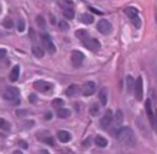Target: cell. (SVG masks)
Segmentation results:
<instances>
[{"label":"cell","instance_id":"cell-1","mask_svg":"<svg viewBox=\"0 0 157 154\" xmlns=\"http://www.w3.org/2000/svg\"><path fill=\"white\" fill-rule=\"evenodd\" d=\"M115 136H116L117 141H119L121 144L126 145V147H134L135 143H136L134 132H132V130L130 127H121V128H119L115 132Z\"/></svg>","mask_w":157,"mask_h":154},{"label":"cell","instance_id":"cell-2","mask_svg":"<svg viewBox=\"0 0 157 154\" xmlns=\"http://www.w3.org/2000/svg\"><path fill=\"white\" fill-rule=\"evenodd\" d=\"M40 38H41L42 46L45 47V50H46L47 52H50L51 54L56 53V46H55V43L52 42V38L50 37L48 33H46V32L40 33Z\"/></svg>","mask_w":157,"mask_h":154},{"label":"cell","instance_id":"cell-3","mask_svg":"<svg viewBox=\"0 0 157 154\" xmlns=\"http://www.w3.org/2000/svg\"><path fill=\"white\" fill-rule=\"evenodd\" d=\"M33 88L40 91V93H44V94H48V93H52L53 90V84L50 83V82H46V80H36L33 83Z\"/></svg>","mask_w":157,"mask_h":154},{"label":"cell","instance_id":"cell-4","mask_svg":"<svg viewBox=\"0 0 157 154\" xmlns=\"http://www.w3.org/2000/svg\"><path fill=\"white\" fill-rule=\"evenodd\" d=\"M19 96H20V90L15 86H9L4 91V99L8 101H15V105L19 102Z\"/></svg>","mask_w":157,"mask_h":154},{"label":"cell","instance_id":"cell-5","mask_svg":"<svg viewBox=\"0 0 157 154\" xmlns=\"http://www.w3.org/2000/svg\"><path fill=\"white\" fill-rule=\"evenodd\" d=\"M84 58H86V57H84V54H83L81 51H78V50L72 51V54H71V62H72L73 67L79 68V67L83 64Z\"/></svg>","mask_w":157,"mask_h":154},{"label":"cell","instance_id":"cell-6","mask_svg":"<svg viewBox=\"0 0 157 154\" xmlns=\"http://www.w3.org/2000/svg\"><path fill=\"white\" fill-rule=\"evenodd\" d=\"M134 93H135V97L137 101H141L144 97V82H142V76H139L135 82V86H134Z\"/></svg>","mask_w":157,"mask_h":154},{"label":"cell","instance_id":"cell-7","mask_svg":"<svg viewBox=\"0 0 157 154\" xmlns=\"http://www.w3.org/2000/svg\"><path fill=\"white\" fill-rule=\"evenodd\" d=\"M113 120H114V113L111 110H106V112L104 113V116L101 117V121H100V127L106 130L109 128V126L113 123Z\"/></svg>","mask_w":157,"mask_h":154},{"label":"cell","instance_id":"cell-8","mask_svg":"<svg viewBox=\"0 0 157 154\" xmlns=\"http://www.w3.org/2000/svg\"><path fill=\"white\" fill-rule=\"evenodd\" d=\"M83 45H84V47L87 50H89L92 52H97V51L100 50V43H99V41L97 40V38H90L89 37L87 41L83 42Z\"/></svg>","mask_w":157,"mask_h":154},{"label":"cell","instance_id":"cell-9","mask_svg":"<svg viewBox=\"0 0 157 154\" xmlns=\"http://www.w3.org/2000/svg\"><path fill=\"white\" fill-rule=\"evenodd\" d=\"M97 90V84L94 82H87L82 86V94L84 96H92Z\"/></svg>","mask_w":157,"mask_h":154},{"label":"cell","instance_id":"cell-10","mask_svg":"<svg viewBox=\"0 0 157 154\" xmlns=\"http://www.w3.org/2000/svg\"><path fill=\"white\" fill-rule=\"evenodd\" d=\"M97 28H98V31L101 33V35H108V33H110V31H111V24L108 21V20H100L99 22H98V25H97Z\"/></svg>","mask_w":157,"mask_h":154},{"label":"cell","instance_id":"cell-11","mask_svg":"<svg viewBox=\"0 0 157 154\" xmlns=\"http://www.w3.org/2000/svg\"><path fill=\"white\" fill-rule=\"evenodd\" d=\"M36 137H37V139H40L41 142H44V143H46V144H48V145H55V141H53V138H52V136L48 133V132H38L37 134H36Z\"/></svg>","mask_w":157,"mask_h":154},{"label":"cell","instance_id":"cell-12","mask_svg":"<svg viewBox=\"0 0 157 154\" xmlns=\"http://www.w3.org/2000/svg\"><path fill=\"white\" fill-rule=\"evenodd\" d=\"M114 125H115V128H116V131L119 130V128H121L120 126H121V123L124 122V113H123V111L121 110H117L116 112H115V115H114Z\"/></svg>","mask_w":157,"mask_h":154},{"label":"cell","instance_id":"cell-13","mask_svg":"<svg viewBox=\"0 0 157 154\" xmlns=\"http://www.w3.org/2000/svg\"><path fill=\"white\" fill-rule=\"evenodd\" d=\"M145 108H146V113H147V117L150 120L151 126H155V115H153V110H152V105H151V101L150 100H146Z\"/></svg>","mask_w":157,"mask_h":154},{"label":"cell","instance_id":"cell-14","mask_svg":"<svg viewBox=\"0 0 157 154\" xmlns=\"http://www.w3.org/2000/svg\"><path fill=\"white\" fill-rule=\"evenodd\" d=\"M78 93H79V86H78L77 84L69 85V86L67 88V90H66V95H67L68 97H73V96H75Z\"/></svg>","mask_w":157,"mask_h":154},{"label":"cell","instance_id":"cell-15","mask_svg":"<svg viewBox=\"0 0 157 154\" xmlns=\"http://www.w3.org/2000/svg\"><path fill=\"white\" fill-rule=\"evenodd\" d=\"M57 137H58L59 142H62V143H67V142H69L71 138H72V136H71V133H69L68 131H58Z\"/></svg>","mask_w":157,"mask_h":154},{"label":"cell","instance_id":"cell-16","mask_svg":"<svg viewBox=\"0 0 157 154\" xmlns=\"http://www.w3.org/2000/svg\"><path fill=\"white\" fill-rule=\"evenodd\" d=\"M75 37L78 38V40H81V41H87L88 38H89V33L87 30H83V28H79V30H77L75 31Z\"/></svg>","mask_w":157,"mask_h":154},{"label":"cell","instance_id":"cell-17","mask_svg":"<svg viewBox=\"0 0 157 154\" xmlns=\"http://www.w3.org/2000/svg\"><path fill=\"white\" fill-rule=\"evenodd\" d=\"M19 75H20V65H14L9 75L10 82H16L19 79Z\"/></svg>","mask_w":157,"mask_h":154},{"label":"cell","instance_id":"cell-18","mask_svg":"<svg viewBox=\"0 0 157 154\" xmlns=\"http://www.w3.org/2000/svg\"><path fill=\"white\" fill-rule=\"evenodd\" d=\"M79 20H81V22H83L86 25H90V24L94 22V16L90 15V14H88V13H86V14H82L79 16Z\"/></svg>","mask_w":157,"mask_h":154},{"label":"cell","instance_id":"cell-19","mask_svg":"<svg viewBox=\"0 0 157 154\" xmlns=\"http://www.w3.org/2000/svg\"><path fill=\"white\" fill-rule=\"evenodd\" d=\"M99 101L103 106H105L108 104V89L106 88H103L100 89L99 91Z\"/></svg>","mask_w":157,"mask_h":154},{"label":"cell","instance_id":"cell-20","mask_svg":"<svg viewBox=\"0 0 157 154\" xmlns=\"http://www.w3.org/2000/svg\"><path fill=\"white\" fill-rule=\"evenodd\" d=\"M32 54H33L36 58H38V59L44 58V56H45L44 48H41L40 46H33V47H32Z\"/></svg>","mask_w":157,"mask_h":154},{"label":"cell","instance_id":"cell-21","mask_svg":"<svg viewBox=\"0 0 157 154\" xmlns=\"http://www.w3.org/2000/svg\"><path fill=\"white\" fill-rule=\"evenodd\" d=\"M99 112H100V105L98 102H93L90 105V107H89V113L92 115L93 117H95V116L99 115Z\"/></svg>","mask_w":157,"mask_h":154},{"label":"cell","instance_id":"cell-22","mask_svg":"<svg viewBox=\"0 0 157 154\" xmlns=\"http://www.w3.org/2000/svg\"><path fill=\"white\" fill-rule=\"evenodd\" d=\"M124 13H125V15H126L128 17H130L131 20L139 16V11H137V9H135V8H126Z\"/></svg>","mask_w":157,"mask_h":154},{"label":"cell","instance_id":"cell-23","mask_svg":"<svg viewBox=\"0 0 157 154\" xmlns=\"http://www.w3.org/2000/svg\"><path fill=\"white\" fill-rule=\"evenodd\" d=\"M57 116H58L59 119H67V117L71 116V111H69L68 108H64V107L58 108V111H57Z\"/></svg>","mask_w":157,"mask_h":154},{"label":"cell","instance_id":"cell-24","mask_svg":"<svg viewBox=\"0 0 157 154\" xmlns=\"http://www.w3.org/2000/svg\"><path fill=\"white\" fill-rule=\"evenodd\" d=\"M95 144H97L98 147H100V148H105V147L108 145V141H106V138H104L103 136H97V137H95Z\"/></svg>","mask_w":157,"mask_h":154},{"label":"cell","instance_id":"cell-25","mask_svg":"<svg viewBox=\"0 0 157 154\" xmlns=\"http://www.w3.org/2000/svg\"><path fill=\"white\" fill-rule=\"evenodd\" d=\"M0 128L3 131H10L11 128V125L9 121H6L5 119H0Z\"/></svg>","mask_w":157,"mask_h":154},{"label":"cell","instance_id":"cell-26","mask_svg":"<svg viewBox=\"0 0 157 154\" xmlns=\"http://www.w3.org/2000/svg\"><path fill=\"white\" fill-rule=\"evenodd\" d=\"M63 16L68 20H72L74 17V10L72 8H68V9H64L63 10Z\"/></svg>","mask_w":157,"mask_h":154},{"label":"cell","instance_id":"cell-27","mask_svg":"<svg viewBox=\"0 0 157 154\" xmlns=\"http://www.w3.org/2000/svg\"><path fill=\"white\" fill-rule=\"evenodd\" d=\"M58 27H59V30H61L62 32H67V31L69 30V24L66 22L64 20H59V21H58Z\"/></svg>","mask_w":157,"mask_h":154},{"label":"cell","instance_id":"cell-28","mask_svg":"<svg viewBox=\"0 0 157 154\" xmlns=\"http://www.w3.org/2000/svg\"><path fill=\"white\" fill-rule=\"evenodd\" d=\"M126 83H128V91L131 93L132 89H134V86H135V82H134V78H132L131 75H129L128 78H126Z\"/></svg>","mask_w":157,"mask_h":154},{"label":"cell","instance_id":"cell-29","mask_svg":"<svg viewBox=\"0 0 157 154\" xmlns=\"http://www.w3.org/2000/svg\"><path fill=\"white\" fill-rule=\"evenodd\" d=\"M64 105V101L62 99H55L52 101V106L56 107V108H62V106Z\"/></svg>","mask_w":157,"mask_h":154},{"label":"cell","instance_id":"cell-30","mask_svg":"<svg viewBox=\"0 0 157 154\" xmlns=\"http://www.w3.org/2000/svg\"><path fill=\"white\" fill-rule=\"evenodd\" d=\"M36 21H37V25L40 26V27H42V28H45V27H46L45 19H44L42 16H37V17H36Z\"/></svg>","mask_w":157,"mask_h":154},{"label":"cell","instance_id":"cell-31","mask_svg":"<svg viewBox=\"0 0 157 154\" xmlns=\"http://www.w3.org/2000/svg\"><path fill=\"white\" fill-rule=\"evenodd\" d=\"M6 28H11L13 26H14V24H13V21H11V19H5L4 20V24H3Z\"/></svg>","mask_w":157,"mask_h":154},{"label":"cell","instance_id":"cell-32","mask_svg":"<svg viewBox=\"0 0 157 154\" xmlns=\"http://www.w3.org/2000/svg\"><path fill=\"white\" fill-rule=\"evenodd\" d=\"M17 30H19V32H24V30H25V22H24V20H19V22H17Z\"/></svg>","mask_w":157,"mask_h":154},{"label":"cell","instance_id":"cell-33","mask_svg":"<svg viewBox=\"0 0 157 154\" xmlns=\"http://www.w3.org/2000/svg\"><path fill=\"white\" fill-rule=\"evenodd\" d=\"M132 24L135 25V27H140L141 26V20H140V17L137 16V17H135V19H132Z\"/></svg>","mask_w":157,"mask_h":154},{"label":"cell","instance_id":"cell-34","mask_svg":"<svg viewBox=\"0 0 157 154\" xmlns=\"http://www.w3.org/2000/svg\"><path fill=\"white\" fill-rule=\"evenodd\" d=\"M29 100H30V102L35 104V102H36V100H37V96L32 94V95H30V96H29Z\"/></svg>","mask_w":157,"mask_h":154},{"label":"cell","instance_id":"cell-35","mask_svg":"<svg viewBox=\"0 0 157 154\" xmlns=\"http://www.w3.org/2000/svg\"><path fill=\"white\" fill-rule=\"evenodd\" d=\"M6 56V50L5 48H0V58H4Z\"/></svg>","mask_w":157,"mask_h":154},{"label":"cell","instance_id":"cell-36","mask_svg":"<svg viewBox=\"0 0 157 154\" xmlns=\"http://www.w3.org/2000/svg\"><path fill=\"white\" fill-rule=\"evenodd\" d=\"M16 115H17V116L20 117V116H24V115H26V110H19V111H16Z\"/></svg>","mask_w":157,"mask_h":154},{"label":"cell","instance_id":"cell-37","mask_svg":"<svg viewBox=\"0 0 157 154\" xmlns=\"http://www.w3.org/2000/svg\"><path fill=\"white\" fill-rule=\"evenodd\" d=\"M155 127L157 130V110H156V113H155Z\"/></svg>","mask_w":157,"mask_h":154},{"label":"cell","instance_id":"cell-38","mask_svg":"<svg viewBox=\"0 0 157 154\" xmlns=\"http://www.w3.org/2000/svg\"><path fill=\"white\" fill-rule=\"evenodd\" d=\"M90 10H92V11H94L95 14H98V15H101V14H103L101 11H99V10H95V9H93V8H90Z\"/></svg>","mask_w":157,"mask_h":154},{"label":"cell","instance_id":"cell-39","mask_svg":"<svg viewBox=\"0 0 157 154\" xmlns=\"http://www.w3.org/2000/svg\"><path fill=\"white\" fill-rule=\"evenodd\" d=\"M38 154H50L47 150H45V149H42V150H40V152H38Z\"/></svg>","mask_w":157,"mask_h":154},{"label":"cell","instance_id":"cell-40","mask_svg":"<svg viewBox=\"0 0 157 154\" xmlns=\"http://www.w3.org/2000/svg\"><path fill=\"white\" fill-rule=\"evenodd\" d=\"M48 119H52V113H51V112H48V113L46 115V120H48Z\"/></svg>","mask_w":157,"mask_h":154},{"label":"cell","instance_id":"cell-41","mask_svg":"<svg viewBox=\"0 0 157 154\" xmlns=\"http://www.w3.org/2000/svg\"><path fill=\"white\" fill-rule=\"evenodd\" d=\"M13 154H24V153H22L21 150H14V152H13Z\"/></svg>","mask_w":157,"mask_h":154},{"label":"cell","instance_id":"cell-42","mask_svg":"<svg viewBox=\"0 0 157 154\" xmlns=\"http://www.w3.org/2000/svg\"><path fill=\"white\" fill-rule=\"evenodd\" d=\"M20 143H21V145H22V147H24V148H27V144H26V143H25V142H24V141H21V142H20Z\"/></svg>","mask_w":157,"mask_h":154},{"label":"cell","instance_id":"cell-43","mask_svg":"<svg viewBox=\"0 0 157 154\" xmlns=\"http://www.w3.org/2000/svg\"><path fill=\"white\" fill-rule=\"evenodd\" d=\"M2 36H3V35H2V32H0V37H2Z\"/></svg>","mask_w":157,"mask_h":154},{"label":"cell","instance_id":"cell-44","mask_svg":"<svg viewBox=\"0 0 157 154\" xmlns=\"http://www.w3.org/2000/svg\"><path fill=\"white\" fill-rule=\"evenodd\" d=\"M0 11H2V6H0Z\"/></svg>","mask_w":157,"mask_h":154}]
</instances>
